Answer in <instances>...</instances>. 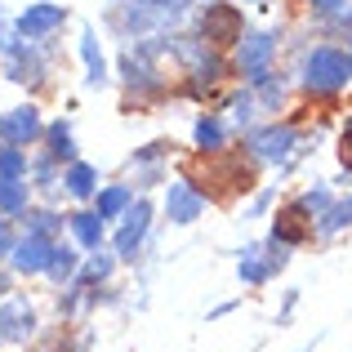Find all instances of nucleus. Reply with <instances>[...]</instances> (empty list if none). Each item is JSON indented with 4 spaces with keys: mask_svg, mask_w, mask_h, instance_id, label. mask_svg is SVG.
<instances>
[{
    "mask_svg": "<svg viewBox=\"0 0 352 352\" xmlns=\"http://www.w3.org/2000/svg\"><path fill=\"white\" fill-rule=\"evenodd\" d=\"M352 80V54L335 50V45H321L303 58V85L312 94H339Z\"/></svg>",
    "mask_w": 352,
    "mask_h": 352,
    "instance_id": "1",
    "label": "nucleus"
},
{
    "mask_svg": "<svg viewBox=\"0 0 352 352\" xmlns=\"http://www.w3.org/2000/svg\"><path fill=\"white\" fill-rule=\"evenodd\" d=\"M201 41L214 45V50H228V45L241 41V9L228 5V0H214L201 14Z\"/></svg>",
    "mask_w": 352,
    "mask_h": 352,
    "instance_id": "2",
    "label": "nucleus"
},
{
    "mask_svg": "<svg viewBox=\"0 0 352 352\" xmlns=\"http://www.w3.org/2000/svg\"><path fill=\"white\" fill-rule=\"evenodd\" d=\"M272 50H276V41L267 32H250V36H241V41H236V67H241V76H245L250 85L267 72Z\"/></svg>",
    "mask_w": 352,
    "mask_h": 352,
    "instance_id": "3",
    "label": "nucleus"
},
{
    "mask_svg": "<svg viewBox=\"0 0 352 352\" xmlns=\"http://www.w3.org/2000/svg\"><path fill=\"white\" fill-rule=\"evenodd\" d=\"M63 23H67V9L54 5V0H41V5H27L14 27H18V36H27V41H45V36L58 32Z\"/></svg>",
    "mask_w": 352,
    "mask_h": 352,
    "instance_id": "4",
    "label": "nucleus"
},
{
    "mask_svg": "<svg viewBox=\"0 0 352 352\" xmlns=\"http://www.w3.org/2000/svg\"><path fill=\"white\" fill-rule=\"evenodd\" d=\"M165 214H170V223H197V219L206 214V192H197L192 183H170V192H165Z\"/></svg>",
    "mask_w": 352,
    "mask_h": 352,
    "instance_id": "5",
    "label": "nucleus"
},
{
    "mask_svg": "<svg viewBox=\"0 0 352 352\" xmlns=\"http://www.w3.org/2000/svg\"><path fill=\"white\" fill-rule=\"evenodd\" d=\"M294 143H299V134H294L290 125H267V129H258V134H250V152H254L258 161H285V156L294 152Z\"/></svg>",
    "mask_w": 352,
    "mask_h": 352,
    "instance_id": "6",
    "label": "nucleus"
},
{
    "mask_svg": "<svg viewBox=\"0 0 352 352\" xmlns=\"http://www.w3.org/2000/svg\"><path fill=\"white\" fill-rule=\"evenodd\" d=\"M14 267L18 272H27V276H36V272H45L50 267V254H54V241L50 236H41V232H27L23 241H14Z\"/></svg>",
    "mask_w": 352,
    "mask_h": 352,
    "instance_id": "7",
    "label": "nucleus"
},
{
    "mask_svg": "<svg viewBox=\"0 0 352 352\" xmlns=\"http://www.w3.org/2000/svg\"><path fill=\"white\" fill-rule=\"evenodd\" d=\"M147 223H152V206H147V201H134V206L125 210L120 232H116V254L120 258H134V250L143 245V236H147Z\"/></svg>",
    "mask_w": 352,
    "mask_h": 352,
    "instance_id": "8",
    "label": "nucleus"
},
{
    "mask_svg": "<svg viewBox=\"0 0 352 352\" xmlns=\"http://www.w3.org/2000/svg\"><path fill=\"white\" fill-rule=\"evenodd\" d=\"M41 112H36V107H14V112H5L0 116V138H5V143H32L36 134H41Z\"/></svg>",
    "mask_w": 352,
    "mask_h": 352,
    "instance_id": "9",
    "label": "nucleus"
},
{
    "mask_svg": "<svg viewBox=\"0 0 352 352\" xmlns=\"http://www.w3.org/2000/svg\"><path fill=\"white\" fill-rule=\"evenodd\" d=\"M276 241H285V245H299V241L312 236V223H308V210L294 201V206H285L281 214H276V228H272Z\"/></svg>",
    "mask_w": 352,
    "mask_h": 352,
    "instance_id": "10",
    "label": "nucleus"
},
{
    "mask_svg": "<svg viewBox=\"0 0 352 352\" xmlns=\"http://www.w3.org/2000/svg\"><path fill=\"white\" fill-rule=\"evenodd\" d=\"M36 330V312L23 299H9L0 308V339H27Z\"/></svg>",
    "mask_w": 352,
    "mask_h": 352,
    "instance_id": "11",
    "label": "nucleus"
},
{
    "mask_svg": "<svg viewBox=\"0 0 352 352\" xmlns=\"http://www.w3.org/2000/svg\"><path fill=\"white\" fill-rule=\"evenodd\" d=\"M236 272H241V281H245V285H263L267 276H272V263L263 258V250H258V245H245V250H241Z\"/></svg>",
    "mask_w": 352,
    "mask_h": 352,
    "instance_id": "12",
    "label": "nucleus"
},
{
    "mask_svg": "<svg viewBox=\"0 0 352 352\" xmlns=\"http://www.w3.org/2000/svg\"><path fill=\"white\" fill-rule=\"evenodd\" d=\"M63 183H67V192L72 197H94V188H98V170L94 165H85V161H72L67 165V174H63Z\"/></svg>",
    "mask_w": 352,
    "mask_h": 352,
    "instance_id": "13",
    "label": "nucleus"
},
{
    "mask_svg": "<svg viewBox=\"0 0 352 352\" xmlns=\"http://www.w3.org/2000/svg\"><path fill=\"white\" fill-rule=\"evenodd\" d=\"M80 58H85V72H89V85H103L107 80V63H103V50H98V36L94 32H85L80 36Z\"/></svg>",
    "mask_w": 352,
    "mask_h": 352,
    "instance_id": "14",
    "label": "nucleus"
},
{
    "mask_svg": "<svg viewBox=\"0 0 352 352\" xmlns=\"http://www.w3.org/2000/svg\"><path fill=\"white\" fill-rule=\"evenodd\" d=\"M67 223H72V236H76L85 250H98V241H103V219H98V214L80 210V214H72Z\"/></svg>",
    "mask_w": 352,
    "mask_h": 352,
    "instance_id": "15",
    "label": "nucleus"
},
{
    "mask_svg": "<svg viewBox=\"0 0 352 352\" xmlns=\"http://www.w3.org/2000/svg\"><path fill=\"white\" fill-rule=\"evenodd\" d=\"M192 138H197V147H201V152H223L228 129H223V120L201 116V120H197V129H192Z\"/></svg>",
    "mask_w": 352,
    "mask_h": 352,
    "instance_id": "16",
    "label": "nucleus"
},
{
    "mask_svg": "<svg viewBox=\"0 0 352 352\" xmlns=\"http://www.w3.org/2000/svg\"><path fill=\"white\" fill-rule=\"evenodd\" d=\"M129 206H134V188L116 183V188H107L103 197H98V219H120Z\"/></svg>",
    "mask_w": 352,
    "mask_h": 352,
    "instance_id": "17",
    "label": "nucleus"
},
{
    "mask_svg": "<svg viewBox=\"0 0 352 352\" xmlns=\"http://www.w3.org/2000/svg\"><path fill=\"white\" fill-rule=\"evenodd\" d=\"M0 214H27V183L0 179Z\"/></svg>",
    "mask_w": 352,
    "mask_h": 352,
    "instance_id": "18",
    "label": "nucleus"
},
{
    "mask_svg": "<svg viewBox=\"0 0 352 352\" xmlns=\"http://www.w3.org/2000/svg\"><path fill=\"white\" fill-rule=\"evenodd\" d=\"M50 161H76V143H72V129L63 120L50 125Z\"/></svg>",
    "mask_w": 352,
    "mask_h": 352,
    "instance_id": "19",
    "label": "nucleus"
},
{
    "mask_svg": "<svg viewBox=\"0 0 352 352\" xmlns=\"http://www.w3.org/2000/svg\"><path fill=\"white\" fill-rule=\"evenodd\" d=\"M0 179H27V156L18 143L0 147Z\"/></svg>",
    "mask_w": 352,
    "mask_h": 352,
    "instance_id": "20",
    "label": "nucleus"
},
{
    "mask_svg": "<svg viewBox=\"0 0 352 352\" xmlns=\"http://www.w3.org/2000/svg\"><path fill=\"white\" fill-rule=\"evenodd\" d=\"M45 272H50L54 281H67V276L76 272V250H72V245H54L50 267H45Z\"/></svg>",
    "mask_w": 352,
    "mask_h": 352,
    "instance_id": "21",
    "label": "nucleus"
},
{
    "mask_svg": "<svg viewBox=\"0 0 352 352\" xmlns=\"http://www.w3.org/2000/svg\"><path fill=\"white\" fill-rule=\"evenodd\" d=\"M348 223H352V197H348V201H339V206H330L326 214H321V223H317V228L330 236V232H339V228H348Z\"/></svg>",
    "mask_w": 352,
    "mask_h": 352,
    "instance_id": "22",
    "label": "nucleus"
},
{
    "mask_svg": "<svg viewBox=\"0 0 352 352\" xmlns=\"http://www.w3.org/2000/svg\"><path fill=\"white\" fill-rule=\"evenodd\" d=\"M250 89H258V98H263L267 107H276V103H281V94H285L281 76H272V72H263V76H258V80H254Z\"/></svg>",
    "mask_w": 352,
    "mask_h": 352,
    "instance_id": "23",
    "label": "nucleus"
},
{
    "mask_svg": "<svg viewBox=\"0 0 352 352\" xmlns=\"http://www.w3.org/2000/svg\"><path fill=\"white\" fill-rule=\"evenodd\" d=\"M112 276V254H94L85 263V281H107Z\"/></svg>",
    "mask_w": 352,
    "mask_h": 352,
    "instance_id": "24",
    "label": "nucleus"
},
{
    "mask_svg": "<svg viewBox=\"0 0 352 352\" xmlns=\"http://www.w3.org/2000/svg\"><path fill=\"white\" fill-rule=\"evenodd\" d=\"M299 206L303 210H308V214H326V210H330V192H303V197H299Z\"/></svg>",
    "mask_w": 352,
    "mask_h": 352,
    "instance_id": "25",
    "label": "nucleus"
},
{
    "mask_svg": "<svg viewBox=\"0 0 352 352\" xmlns=\"http://www.w3.org/2000/svg\"><path fill=\"white\" fill-rule=\"evenodd\" d=\"M27 219H32V232H41V236H50L54 228H63V219L50 214V210H36V214H27Z\"/></svg>",
    "mask_w": 352,
    "mask_h": 352,
    "instance_id": "26",
    "label": "nucleus"
},
{
    "mask_svg": "<svg viewBox=\"0 0 352 352\" xmlns=\"http://www.w3.org/2000/svg\"><path fill=\"white\" fill-rule=\"evenodd\" d=\"M312 9H317V14H344L348 9V0H308Z\"/></svg>",
    "mask_w": 352,
    "mask_h": 352,
    "instance_id": "27",
    "label": "nucleus"
},
{
    "mask_svg": "<svg viewBox=\"0 0 352 352\" xmlns=\"http://www.w3.org/2000/svg\"><path fill=\"white\" fill-rule=\"evenodd\" d=\"M339 156H344V170L352 174V120H348V129H344V147H339Z\"/></svg>",
    "mask_w": 352,
    "mask_h": 352,
    "instance_id": "28",
    "label": "nucleus"
},
{
    "mask_svg": "<svg viewBox=\"0 0 352 352\" xmlns=\"http://www.w3.org/2000/svg\"><path fill=\"white\" fill-rule=\"evenodd\" d=\"M9 250H14V236H9V223L0 219V254H9Z\"/></svg>",
    "mask_w": 352,
    "mask_h": 352,
    "instance_id": "29",
    "label": "nucleus"
},
{
    "mask_svg": "<svg viewBox=\"0 0 352 352\" xmlns=\"http://www.w3.org/2000/svg\"><path fill=\"white\" fill-rule=\"evenodd\" d=\"M0 294H5V276H0Z\"/></svg>",
    "mask_w": 352,
    "mask_h": 352,
    "instance_id": "30",
    "label": "nucleus"
},
{
    "mask_svg": "<svg viewBox=\"0 0 352 352\" xmlns=\"http://www.w3.org/2000/svg\"><path fill=\"white\" fill-rule=\"evenodd\" d=\"M303 352H308V348H303Z\"/></svg>",
    "mask_w": 352,
    "mask_h": 352,
    "instance_id": "31",
    "label": "nucleus"
}]
</instances>
